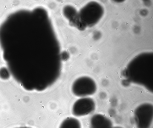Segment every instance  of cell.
Wrapping results in <instances>:
<instances>
[{
    "mask_svg": "<svg viewBox=\"0 0 153 128\" xmlns=\"http://www.w3.org/2000/svg\"><path fill=\"white\" fill-rule=\"evenodd\" d=\"M95 103L94 100L88 97H82L76 100L72 109L73 115L76 117L88 115L95 109Z\"/></svg>",
    "mask_w": 153,
    "mask_h": 128,
    "instance_id": "obj_3",
    "label": "cell"
},
{
    "mask_svg": "<svg viewBox=\"0 0 153 128\" xmlns=\"http://www.w3.org/2000/svg\"><path fill=\"white\" fill-rule=\"evenodd\" d=\"M111 128H123L119 126H116L115 127H112Z\"/></svg>",
    "mask_w": 153,
    "mask_h": 128,
    "instance_id": "obj_6",
    "label": "cell"
},
{
    "mask_svg": "<svg viewBox=\"0 0 153 128\" xmlns=\"http://www.w3.org/2000/svg\"><path fill=\"white\" fill-rule=\"evenodd\" d=\"M19 128H31L29 127H20Z\"/></svg>",
    "mask_w": 153,
    "mask_h": 128,
    "instance_id": "obj_7",
    "label": "cell"
},
{
    "mask_svg": "<svg viewBox=\"0 0 153 128\" xmlns=\"http://www.w3.org/2000/svg\"><path fill=\"white\" fill-rule=\"evenodd\" d=\"M59 128H81L80 121L73 117H68L61 122Z\"/></svg>",
    "mask_w": 153,
    "mask_h": 128,
    "instance_id": "obj_5",
    "label": "cell"
},
{
    "mask_svg": "<svg viewBox=\"0 0 153 128\" xmlns=\"http://www.w3.org/2000/svg\"><path fill=\"white\" fill-rule=\"evenodd\" d=\"M153 118V106L149 103L138 106L135 110L134 118L137 128H150Z\"/></svg>",
    "mask_w": 153,
    "mask_h": 128,
    "instance_id": "obj_2",
    "label": "cell"
},
{
    "mask_svg": "<svg viewBox=\"0 0 153 128\" xmlns=\"http://www.w3.org/2000/svg\"><path fill=\"white\" fill-rule=\"evenodd\" d=\"M97 86L94 80L91 78L83 76L76 79L73 83L71 90L75 96L85 97L94 94L96 92Z\"/></svg>",
    "mask_w": 153,
    "mask_h": 128,
    "instance_id": "obj_1",
    "label": "cell"
},
{
    "mask_svg": "<svg viewBox=\"0 0 153 128\" xmlns=\"http://www.w3.org/2000/svg\"><path fill=\"white\" fill-rule=\"evenodd\" d=\"M112 127L111 121L103 115L95 114L91 118L90 128H111Z\"/></svg>",
    "mask_w": 153,
    "mask_h": 128,
    "instance_id": "obj_4",
    "label": "cell"
}]
</instances>
